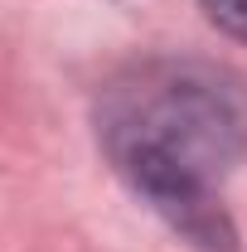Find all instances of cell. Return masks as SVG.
<instances>
[{"mask_svg":"<svg viewBox=\"0 0 247 252\" xmlns=\"http://www.w3.org/2000/svg\"><path fill=\"white\" fill-rule=\"evenodd\" d=\"M102 156L155 219L194 252H238L223 204L247 156V78L218 59L151 54L126 63L97 97Z\"/></svg>","mask_w":247,"mask_h":252,"instance_id":"1","label":"cell"},{"mask_svg":"<svg viewBox=\"0 0 247 252\" xmlns=\"http://www.w3.org/2000/svg\"><path fill=\"white\" fill-rule=\"evenodd\" d=\"M199 5H204V15L223 34H233V39L247 44V0H199Z\"/></svg>","mask_w":247,"mask_h":252,"instance_id":"2","label":"cell"}]
</instances>
